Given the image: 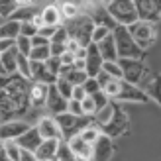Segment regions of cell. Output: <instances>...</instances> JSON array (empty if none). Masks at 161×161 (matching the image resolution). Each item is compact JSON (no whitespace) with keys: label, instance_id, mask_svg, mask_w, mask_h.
Listing matches in <instances>:
<instances>
[{"label":"cell","instance_id":"cell-1","mask_svg":"<svg viewBox=\"0 0 161 161\" xmlns=\"http://www.w3.org/2000/svg\"><path fill=\"white\" fill-rule=\"evenodd\" d=\"M30 106V80L18 73L0 77V116L24 114Z\"/></svg>","mask_w":161,"mask_h":161},{"label":"cell","instance_id":"cell-2","mask_svg":"<svg viewBox=\"0 0 161 161\" xmlns=\"http://www.w3.org/2000/svg\"><path fill=\"white\" fill-rule=\"evenodd\" d=\"M92 30H94V24H92V20H91V16H88V14H79L77 18L69 20L67 26H65L69 42L79 43V47H83V49H86V47L92 43L91 42Z\"/></svg>","mask_w":161,"mask_h":161},{"label":"cell","instance_id":"cell-3","mask_svg":"<svg viewBox=\"0 0 161 161\" xmlns=\"http://www.w3.org/2000/svg\"><path fill=\"white\" fill-rule=\"evenodd\" d=\"M112 37H114V43H116V53H118V59H138L143 61V53L136 42L132 39L130 31H128L126 26H116V30L112 31Z\"/></svg>","mask_w":161,"mask_h":161},{"label":"cell","instance_id":"cell-4","mask_svg":"<svg viewBox=\"0 0 161 161\" xmlns=\"http://www.w3.org/2000/svg\"><path fill=\"white\" fill-rule=\"evenodd\" d=\"M118 65L122 69V80L136 86H143L151 77V71L143 61L138 59H118Z\"/></svg>","mask_w":161,"mask_h":161},{"label":"cell","instance_id":"cell-5","mask_svg":"<svg viewBox=\"0 0 161 161\" xmlns=\"http://www.w3.org/2000/svg\"><path fill=\"white\" fill-rule=\"evenodd\" d=\"M104 8L118 26L128 28L134 22H138V12H136V4L132 0H112V2L104 4Z\"/></svg>","mask_w":161,"mask_h":161},{"label":"cell","instance_id":"cell-6","mask_svg":"<svg viewBox=\"0 0 161 161\" xmlns=\"http://www.w3.org/2000/svg\"><path fill=\"white\" fill-rule=\"evenodd\" d=\"M53 118H55V122H57L59 130H61L63 140H71L73 136H79L88 124H92L86 116H73L69 112H63V114L53 116Z\"/></svg>","mask_w":161,"mask_h":161},{"label":"cell","instance_id":"cell-7","mask_svg":"<svg viewBox=\"0 0 161 161\" xmlns=\"http://www.w3.org/2000/svg\"><path fill=\"white\" fill-rule=\"evenodd\" d=\"M128 31H130L132 39L142 51H146L147 47H151L155 42V24H151V22L138 20V22H134L132 26H128Z\"/></svg>","mask_w":161,"mask_h":161},{"label":"cell","instance_id":"cell-8","mask_svg":"<svg viewBox=\"0 0 161 161\" xmlns=\"http://www.w3.org/2000/svg\"><path fill=\"white\" fill-rule=\"evenodd\" d=\"M128 128H130V118H128V114L122 110V106L120 104H114V114H112V120L100 128V132L106 136V138H116V136H122Z\"/></svg>","mask_w":161,"mask_h":161},{"label":"cell","instance_id":"cell-9","mask_svg":"<svg viewBox=\"0 0 161 161\" xmlns=\"http://www.w3.org/2000/svg\"><path fill=\"white\" fill-rule=\"evenodd\" d=\"M136 12H138V20L142 22H151L155 24L161 16V0H136Z\"/></svg>","mask_w":161,"mask_h":161},{"label":"cell","instance_id":"cell-10","mask_svg":"<svg viewBox=\"0 0 161 161\" xmlns=\"http://www.w3.org/2000/svg\"><path fill=\"white\" fill-rule=\"evenodd\" d=\"M30 124L24 122V120H8V122H4L2 126H0V142H16L20 138V136H24L28 130H30Z\"/></svg>","mask_w":161,"mask_h":161},{"label":"cell","instance_id":"cell-11","mask_svg":"<svg viewBox=\"0 0 161 161\" xmlns=\"http://www.w3.org/2000/svg\"><path fill=\"white\" fill-rule=\"evenodd\" d=\"M102 57L98 53V47L94 43H91L86 47V57H85V73L88 79H96L102 71Z\"/></svg>","mask_w":161,"mask_h":161},{"label":"cell","instance_id":"cell-12","mask_svg":"<svg viewBox=\"0 0 161 161\" xmlns=\"http://www.w3.org/2000/svg\"><path fill=\"white\" fill-rule=\"evenodd\" d=\"M116 100H120V102H138V104L149 102V98L140 86L130 85V83H126V80H122V86H120V92L116 96Z\"/></svg>","mask_w":161,"mask_h":161},{"label":"cell","instance_id":"cell-13","mask_svg":"<svg viewBox=\"0 0 161 161\" xmlns=\"http://www.w3.org/2000/svg\"><path fill=\"white\" fill-rule=\"evenodd\" d=\"M67 102L63 96L57 92L55 85H47V98H45V108L51 112L53 116H59L63 112H67Z\"/></svg>","mask_w":161,"mask_h":161},{"label":"cell","instance_id":"cell-14","mask_svg":"<svg viewBox=\"0 0 161 161\" xmlns=\"http://www.w3.org/2000/svg\"><path fill=\"white\" fill-rule=\"evenodd\" d=\"M36 128H37L39 136H42V140H57V142L63 140L61 130H59V126H57L53 116H43Z\"/></svg>","mask_w":161,"mask_h":161},{"label":"cell","instance_id":"cell-15","mask_svg":"<svg viewBox=\"0 0 161 161\" xmlns=\"http://www.w3.org/2000/svg\"><path fill=\"white\" fill-rule=\"evenodd\" d=\"M112 153H114L112 140L102 134L100 138L92 143V161H110Z\"/></svg>","mask_w":161,"mask_h":161},{"label":"cell","instance_id":"cell-16","mask_svg":"<svg viewBox=\"0 0 161 161\" xmlns=\"http://www.w3.org/2000/svg\"><path fill=\"white\" fill-rule=\"evenodd\" d=\"M67 146L75 153L77 161H92V146L83 142L79 136H73L71 140H67Z\"/></svg>","mask_w":161,"mask_h":161},{"label":"cell","instance_id":"cell-17","mask_svg":"<svg viewBox=\"0 0 161 161\" xmlns=\"http://www.w3.org/2000/svg\"><path fill=\"white\" fill-rule=\"evenodd\" d=\"M91 20H92L94 26H102V28H106V30H110V31H114L116 26H118V24L110 18V14L106 12L104 4H98V2L94 4V12L91 14Z\"/></svg>","mask_w":161,"mask_h":161},{"label":"cell","instance_id":"cell-18","mask_svg":"<svg viewBox=\"0 0 161 161\" xmlns=\"http://www.w3.org/2000/svg\"><path fill=\"white\" fill-rule=\"evenodd\" d=\"M42 142H43V140H42V136H39V132H37L36 126H31L26 134L20 136V138L16 140V143H18L20 149H28V151H36Z\"/></svg>","mask_w":161,"mask_h":161},{"label":"cell","instance_id":"cell-19","mask_svg":"<svg viewBox=\"0 0 161 161\" xmlns=\"http://www.w3.org/2000/svg\"><path fill=\"white\" fill-rule=\"evenodd\" d=\"M57 79L67 80L71 86H83V83H85L88 77H86L85 71H79V69H75V65H73V67H61Z\"/></svg>","mask_w":161,"mask_h":161},{"label":"cell","instance_id":"cell-20","mask_svg":"<svg viewBox=\"0 0 161 161\" xmlns=\"http://www.w3.org/2000/svg\"><path fill=\"white\" fill-rule=\"evenodd\" d=\"M57 147H59L57 140H43L34 153H36L37 161H51V159H55V155H57Z\"/></svg>","mask_w":161,"mask_h":161},{"label":"cell","instance_id":"cell-21","mask_svg":"<svg viewBox=\"0 0 161 161\" xmlns=\"http://www.w3.org/2000/svg\"><path fill=\"white\" fill-rule=\"evenodd\" d=\"M94 45L98 47V53H100L102 61H118L116 43H114V37H112V34H110V36H106L100 43H94Z\"/></svg>","mask_w":161,"mask_h":161},{"label":"cell","instance_id":"cell-22","mask_svg":"<svg viewBox=\"0 0 161 161\" xmlns=\"http://www.w3.org/2000/svg\"><path fill=\"white\" fill-rule=\"evenodd\" d=\"M39 16L43 20V26H49V28H59V24L63 20L59 6H55V4H47L43 10H39Z\"/></svg>","mask_w":161,"mask_h":161},{"label":"cell","instance_id":"cell-23","mask_svg":"<svg viewBox=\"0 0 161 161\" xmlns=\"http://www.w3.org/2000/svg\"><path fill=\"white\" fill-rule=\"evenodd\" d=\"M45 98H47V85L31 83L30 85V104H31V106H34V108L45 106Z\"/></svg>","mask_w":161,"mask_h":161},{"label":"cell","instance_id":"cell-24","mask_svg":"<svg viewBox=\"0 0 161 161\" xmlns=\"http://www.w3.org/2000/svg\"><path fill=\"white\" fill-rule=\"evenodd\" d=\"M142 91L146 92V96L149 100H155L161 106V77H153V75H151L149 80L142 86Z\"/></svg>","mask_w":161,"mask_h":161},{"label":"cell","instance_id":"cell-25","mask_svg":"<svg viewBox=\"0 0 161 161\" xmlns=\"http://www.w3.org/2000/svg\"><path fill=\"white\" fill-rule=\"evenodd\" d=\"M36 14H37V6H34V4H20V8L10 16V20L24 24V22H31V18H34Z\"/></svg>","mask_w":161,"mask_h":161},{"label":"cell","instance_id":"cell-26","mask_svg":"<svg viewBox=\"0 0 161 161\" xmlns=\"http://www.w3.org/2000/svg\"><path fill=\"white\" fill-rule=\"evenodd\" d=\"M20 26H22L20 22H12V20L0 24V39H12L14 42L20 36Z\"/></svg>","mask_w":161,"mask_h":161},{"label":"cell","instance_id":"cell-27","mask_svg":"<svg viewBox=\"0 0 161 161\" xmlns=\"http://www.w3.org/2000/svg\"><path fill=\"white\" fill-rule=\"evenodd\" d=\"M16 47H12V49H8L6 53L0 55V63H2V69L6 75H14L16 73Z\"/></svg>","mask_w":161,"mask_h":161},{"label":"cell","instance_id":"cell-28","mask_svg":"<svg viewBox=\"0 0 161 161\" xmlns=\"http://www.w3.org/2000/svg\"><path fill=\"white\" fill-rule=\"evenodd\" d=\"M114 104H116V102H112V100H110L106 106L100 108V110L94 114V120H96L94 124L98 126V128H104V126H106L110 120H112V114H114Z\"/></svg>","mask_w":161,"mask_h":161},{"label":"cell","instance_id":"cell-29","mask_svg":"<svg viewBox=\"0 0 161 161\" xmlns=\"http://www.w3.org/2000/svg\"><path fill=\"white\" fill-rule=\"evenodd\" d=\"M100 136H102V132H100V128H98V126H96V124H88L85 130L79 134V138L83 140V142H86L88 146H92V143L98 140Z\"/></svg>","mask_w":161,"mask_h":161},{"label":"cell","instance_id":"cell-30","mask_svg":"<svg viewBox=\"0 0 161 161\" xmlns=\"http://www.w3.org/2000/svg\"><path fill=\"white\" fill-rule=\"evenodd\" d=\"M16 73L24 79H31V73H30V59L22 53H16Z\"/></svg>","mask_w":161,"mask_h":161},{"label":"cell","instance_id":"cell-31","mask_svg":"<svg viewBox=\"0 0 161 161\" xmlns=\"http://www.w3.org/2000/svg\"><path fill=\"white\" fill-rule=\"evenodd\" d=\"M0 149L4 151V155L10 159V161H20V147L16 142H2V146H0Z\"/></svg>","mask_w":161,"mask_h":161},{"label":"cell","instance_id":"cell-32","mask_svg":"<svg viewBox=\"0 0 161 161\" xmlns=\"http://www.w3.org/2000/svg\"><path fill=\"white\" fill-rule=\"evenodd\" d=\"M49 57H51L49 45H47V47H31V51H30V55H28L30 61H37V63H45Z\"/></svg>","mask_w":161,"mask_h":161},{"label":"cell","instance_id":"cell-33","mask_svg":"<svg viewBox=\"0 0 161 161\" xmlns=\"http://www.w3.org/2000/svg\"><path fill=\"white\" fill-rule=\"evenodd\" d=\"M120 86H122V80H120V79H110L108 83L102 86V92L106 94L110 100H112V98L116 100V96H118V92H120Z\"/></svg>","mask_w":161,"mask_h":161},{"label":"cell","instance_id":"cell-34","mask_svg":"<svg viewBox=\"0 0 161 161\" xmlns=\"http://www.w3.org/2000/svg\"><path fill=\"white\" fill-rule=\"evenodd\" d=\"M59 12H61V18L63 20H73V18H77V16L80 14V10H79V4H73V2H65L61 8H59Z\"/></svg>","mask_w":161,"mask_h":161},{"label":"cell","instance_id":"cell-35","mask_svg":"<svg viewBox=\"0 0 161 161\" xmlns=\"http://www.w3.org/2000/svg\"><path fill=\"white\" fill-rule=\"evenodd\" d=\"M22 2H14V0H0V18H8L10 20V16L20 8Z\"/></svg>","mask_w":161,"mask_h":161},{"label":"cell","instance_id":"cell-36","mask_svg":"<svg viewBox=\"0 0 161 161\" xmlns=\"http://www.w3.org/2000/svg\"><path fill=\"white\" fill-rule=\"evenodd\" d=\"M55 159L57 161H77V157H75V153L69 149V146H67V142H59V147H57V155H55Z\"/></svg>","mask_w":161,"mask_h":161},{"label":"cell","instance_id":"cell-37","mask_svg":"<svg viewBox=\"0 0 161 161\" xmlns=\"http://www.w3.org/2000/svg\"><path fill=\"white\" fill-rule=\"evenodd\" d=\"M102 73L110 75L112 79H120V80H122V69H120L118 61H104L102 63Z\"/></svg>","mask_w":161,"mask_h":161},{"label":"cell","instance_id":"cell-38","mask_svg":"<svg viewBox=\"0 0 161 161\" xmlns=\"http://www.w3.org/2000/svg\"><path fill=\"white\" fill-rule=\"evenodd\" d=\"M14 47H16V51L18 53H22V55H30V51H31V42L28 37H24V36H18L16 37V42H14Z\"/></svg>","mask_w":161,"mask_h":161},{"label":"cell","instance_id":"cell-39","mask_svg":"<svg viewBox=\"0 0 161 161\" xmlns=\"http://www.w3.org/2000/svg\"><path fill=\"white\" fill-rule=\"evenodd\" d=\"M55 88H57V92L65 100H71V94H73V88L75 86H71L67 80H63V79H57V80H55Z\"/></svg>","mask_w":161,"mask_h":161},{"label":"cell","instance_id":"cell-40","mask_svg":"<svg viewBox=\"0 0 161 161\" xmlns=\"http://www.w3.org/2000/svg\"><path fill=\"white\" fill-rule=\"evenodd\" d=\"M45 69H47V73H49L55 80H57L59 71H61V61H59L57 57H49V59L45 61Z\"/></svg>","mask_w":161,"mask_h":161},{"label":"cell","instance_id":"cell-41","mask_svg":"<svg viewBox=\"0 0 161 161\" xmlns=\"http://www.w3.org/2000/svg\"><path fill=\"white\" fill-rule=\"evenodd\" d=\"M92 102H94L96 112H98L100 108H104V106H106V104L110 102V98H108V96L104 94L102 91H98V92H94V94H92ZM96 112H94V114H96Z\"/></svg>","mask_w":161,"mask_h":161},{"label":"cell","instance_id":"cell-42","mask_svg":"<svg viewBox=\"0 0 161 161\" xmlns=\"http://www.w3.org/2000/svg\"><path fill=\"white\" fill-rule=\"evenodd\" d=\"M112 31L110 30H106V28H102V26H94V30H92V37H91V42L92 43H100L106 36H110Z\"/></svg>","mask_w":161,"mask_h":161},{"label":"cell","instance_id":"cell-43","mask_svg":"<svg viewBox=\"0 0 161 161\" xmlns=\"http://www.w3.org/2000/svg\"><path fill=\"white\" fill-rule=\"evenodd\" d=\"M20 36H24V37L31 39L34 36H37V28H36L31 22H24L22 26H20Z\"/></svg>","mask_w":161,"mask_h":161},{"label":"cell","instance_id":"cell-44","mask_svg":"<svg viewBox=\"0 0 161 161\" xmlns=\"http://www.w3.org/2000/svg\"><path fill=\"white\" fill-rule=\"evenodd\" d=\"M83 88H85L86 96H92L94 92L100 91V85H98V80H96V79H86L85 83H83Z\"/></svg>","mask_w":161,"mask_h":161},{"label":"cell","instance_id":"cell-45","mask_svg":"<svg viewBox=\"0 0 161 161\" xmlns=\"http://www.w3.org/2000/svg\"><path fill=\"white\" fill-rule=\"evenodd\" d=\"M67 42H69V37H67V31H65V28H61V26H59V30L55 31V36L51 37V42H49V43H59V45H67Z\"/></svg>","mask_w":161,"mask_h":161},{"label":"cell","instance_id":"cell-46","mask_svg":"<svg viewBox=\"0 0 161 161\" xmlns=\"http://www.w3.org/2000/svg\"><path fill=\"white\" fill-rule=\"evenodd\" d=\"M67 112H69V114H73V116H85L80 102H77V100H73V98L67 102Z\"/></svg>","mask_w":161,"mask_h":161},{"label":"cell","instance_id":"cell-47","mask_svg":"<svg viewBox=\"0 0 161 161\" xmlns=\"http://www.w3.org/2000/svg\"><path fill=\"white\" fill-rule=\"evenodd\" d=\"M59 61H61V67H73L75 61H77V55L75 53H69V51H63Z\"/></svg>","mask_w":161,"mask_h":161},{"label":"cell","instance_id":"cell-48","mask_svg":"<svg viewBox=\"0 0 161 161\" xmlns=\"http://www.w3.org/2000/svg\"><path fill=\"white\" fill-rule=\"evenodd\" d=\"M59 28H49V26H43V28H39L37 30V36H42V37H45V39H49L51 42V37L55 36V31H57Z\"/></svg>","mask_w":161,"mask_h":161},{"label":"cell","instance_id":"cell-49","mask_svg":"<svg viewBox=\"0 0 161 161\" xmlns=\"http://www.w3.org/2000/svg\"><path fill=\"white\" fill-rule=\"evenodd\" d=\"M71 98L77 100V102H83V100L86 98L85 88H83V86H75V88H73V94H71Z\"/></svg>","mask_w":161,"mask_h":161},{"label":"cell","instance_id":"cell-50","mask_svg":"<svg viewBox=\"0 0 161 161\" xmlns=\"http://www.w3.org/2000/svg\"><path fill=\"white\" fill-rule=\"evenodd\" d=\"M30 42H31V47H47L49 45V39H45L42 36H34Z\"/></svg>","mask_w":161,"mask_h":161},{"label":"cell","instance_id":"cell-51","mask_svg":"<svg viewBox=\"0 0 161 161\" xmlns=\"http://www.w3.org/2000/svg\"><path fill=\"white\" fill-rule=\"evenodd\" d=\"M20 161H37L34 151H28V149H20Z\"/></svg>","mask_w":161,"mask_h":161},{"label":"cell","instance_id":"cell-52","mask_svg":"<svg viewBox=\"0 0 161 161\" xmlns=\"http://www.w3.org/2000/svg\"><path fill=\"white\" fill-rule=\"evenodd\" d=\"M14 42H16V39H14ZM14 42H12V39H0V55L6 53L8 49H12V47H14Z\"/></svg>","mask_w":161,"mask_h":161},{"label":"cell","instance_id":"cell-53","mask_svg":"<svg viewBox=\"0 0 161 161\" xmlns=\"http://www.w3.org/2000/svg\"><path fill=\"white\" fill-rule=\"evenodd\" d=\"M31 24H34L37 30H39V28H43V20H42V16H39V12L34 16V18H31Z\"/></svg>","mask_w":161,"mask_h":161},{"label":"cell","instance_id":"cell-54","mask_svg":"<svg viewBox=\"0 0 161 161\" xmlns=\"http://www.w3.org/2000/svg\"><path fill=\"white\" fill-rule=\"evenodd\" d=\"M0 161H10V159L4 155V151H2V149H0Z\"/></svg>","mask_w":161,"mask_h":161},{"label":"cell","instance_id":"cell-55","mask_svg":"<svg viewBox=\"0 0 161 161\" xmlns=\"http://www.w3.org/2000/svg\"><path fill=\"white\" fill-rule=\"evenodd\" d=\"M6 73H4V69H2V63H0V77H4Z\"/></svg>","mask_w":161,"mask_h":161},{"label":"cell","instance_id":"cell-56","mask_svg":"<svg viewBox=\"0 0 161 161\" xmlns=\"http://www.w3.org/2000/svg\"><path fill=\"white\" fill-rule=\"evenodd\" d=\"M51 161H57V159H51Z\"/></svg>","mask_w":161,"mask_h":161},{"label":"cell","instance_id":"cell-57","mask_svg":"<svg viewBox=\"0 0 161 161\" xmlns=\"http://www.w3.org/2000/svg\"><path fill=\"white\" fill-rule=\"evenodd\" d=\"M159 20H161V16H159Z\"/></svg>","mask_w":161,"mask_h":161}]
</instances>
